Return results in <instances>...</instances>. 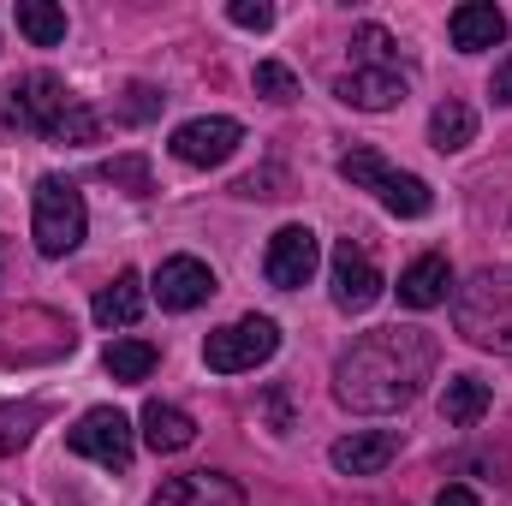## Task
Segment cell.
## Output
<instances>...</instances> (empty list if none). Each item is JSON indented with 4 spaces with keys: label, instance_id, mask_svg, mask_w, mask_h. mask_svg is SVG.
<instances>
[{
    "label": "cell",
    "instance_id": "6da1fadb",
    "mask_svg": "<svg viewBox=\"0 0 512 506\" xmlns=\"http://www.w3.org/2000/svg\"><path fill=\"white\" fill-rule=\"evenodd\" d=\"M441 346L429 328H370L364 340H352L334 364V399L346 411L382 417V411H405L423 381L435 376Z\"/></svg>",
    "mask_w": 512,
    "mask_h": 506
},
{
    "label": "cell",
    "instance_id": "7a4b0ae2",
    "mask_svg": "<svg viewBox=\"0 0 512 506\" xmlns=\"http://www.w3.org/2000/svg\"><path fill=\"white\" fill-rule=\"evenodd\" d=\"M453 328L477 352L512 358V268H483L453 292Z\"/></svg>",
    "mask_w": 512,
    "mask_h": 506
},
{
    "label": "cell",
    "instance_id": "3957f363",
    "mask_svg": "<svg viewBox=\"0 0 512 506\" xmlns=\"http://www.w3.org/2000/svg\"><path fill=\"white\" fill-rule=\"evenodd\" d=\"M84 227H90V209H84V191L60 173H42L36 191H30V239L42 256H72L84 245Z\"/></svg>",
    "mask_w": 512,
    "mask_h": 506
},
{
    "label": "cell",
    "instance_id": "277c9868",
    "mask_svg": "<svg viewBox=\"0 0 512 506\" xmlns=\"http://www.w3.org/2000/svg\"><path fill=\"white\" fill-rule=\"evenodd\" d=\"M274 352H280L274 316H239V322H227V328H215V334L203 340V364H209L215 376H245L256 364H268Z\"/></svg>",
    "mask_w": 512,
    "mask_h": 506
},
{
    "label": "cell",
    "instance_id": "5b68a950",
    "mask_svg": "<svg viewBox=\"0 0 512 506\" xmlns=\"http://www.w3.org/2000/svg\"><path fill=\"white\" fill-rule=\"evenodd\" d=\"M78 108V96L54 78V72H30V78H18L12 90H6V126L18 131H36V137H54L60 131V120Z\"/></svg>",
    "mask_w": 512,
    "mask_h": 506
},
{
    "label": "cell",
    "instance_id": "8992f818",
    "mask_svg": "<svg viewBox=\"0 0 512 506\" xmlns=\"http://www.w3.org/2000/svg\"><path fill=\"white\" fill-rule=\"evenodd\" d=\"M72 453H78V459H96V465H108V471H126L131 453H137V429H131L126 411L96 405V411L78 417V429H72Z\"/></svg>",
    "mask_w": 512,
    "mask_h": 506
},
{
    "label": "cell",
    "instance_id": "52a82bcc",
    "mask_svg": "<svg viewBox=\"0 0 512 506\" xmlns=\"http://www.w3.org/2000/svg\"><path fill=\"white\" fill-rule=\"evenodd\" d=\"M239 143H245V126H239V120H227V114H203V120H185V126L167 137L173 161H185V167H221V161H227Z\"/></svg>",
    "mask_w": 512,
    "mask_h": 506
},
{
    "label": "cell",
    "instance_id": "ba28073f",
    "mask_svg": "<svg viewBox=\"0 0 512 506\" xmlns=\"http://www.w3.org/2000/svg\"><path fill=\"white\" fill-rule=\"evenodd\" d=\"M328 280H334V304H340L346 316H358V310H370V304L382 298V268H376V256L364 251L358 239H340V245H334Z\"/></svg>",
    "mask_w": 512,
    "mask_h": 506
},
{
    "label": "cell",
    "instance_id": "9c48e42d",
    "mask_svg": "<svg viewBox=\"0 0 512 506\" xmlns=\"http://www.w3.org/2000/svg\"><path fill=\"white\" fill-rule=\"evenodd\" d=\"M316 262H322V245H316L310 227H280L268 239V251H262V274H268V286L298 292V286L316 280Z\"/></svg>",
    "mask_w": 512,
    "mask_h": 506
},
{
    "label": "cell",
    "instance_id": "30bf717a",
    "mask_svg": "<svg viewBox=\"0 0 512 506\" xmlns=\"http://www.w3.org/2000/svg\"><path fill=\"white\" fill-rule=\"evenodd\" d=\"M149 292L161 298V310H197L215 298V268L197 262V256H167L149 280Z\"/></svg>",
    "mask_w": 512,
    "mask_h": 506
},
{
    "label": "cell",
    "instance_id": "8fae6325",
    "mask_svg": "<svg viewBox=\"0 0 512 506\" xmlns=\"http://www.w3.org/2000/svg\"><path fill=\"white\" fill-rule=\"evenodd\" d=\"M328 459H334L340 477H382L399 459V435L393 429H352V435H340L328 447Z\"/></svg>",
    "mask_w": 512,
    "mask_h": 506
},
{
    "label": "cell",
    "instance_id": "7c38bea8",
    "mask_svg": "<svg viewBox=\"0 0 512 506\" xmlns=\"http://www.w3.org/2000/svg\"><path fill=\"white\" fill-rule=\"evenodd\" d=\"M334 96L358 114H387L405 102V78H399V66H352L346 78H334Z\"/></svg>",
    "mask_w": 512,
    "mask_h": 506
},
{
    "label": "cell",
    "instance_id": "4fadbf2b",
    "mask_svg": "<svg viewBox=\"0 0 512 506\" xmlns=\"http://www.w3.org/2000/svg\"><path fill=\"white\" fill-rule=\"evenodd\" d=\"M447 36H453V48H459V54L501 48V42H507V12H501L495 0H465V6H453Z\"/></svg>",
    "mask_w": 512,
    "mask_h": 506
},
{
    "label": "cell",
    "instance_id": "5bb4252c",
    "mask_svg": "<svg viewBox=\"0 0 512 506\" xmlns=\"http://www.w3.org/2000/svg\"><path fill=\"white\" fill-rule=\"evenodd\" d=\"M149 506H245V489L221 471H185V477H167Z\"/></svg>",
    "mask_w": 512,
    "mask_h": 506
},
{
    "label": "cell",
    "instance_id": "9a60e30c",
    "mask_svg": "<svg viewBox=\"0 0 512 506\" xmlns=\"http://www.w3.org/2000/svg\"><path fill=\"white\" fill-rule=\"evenodd\" d=\"M137 429H143V447H149V453H185V447L197 441L191 411H179V405H167V399H149L143 417H137Z\"/></svg>",
    "mask_w": 512,
    "mask_h": 506
},
{
    "label": "cell",
    "instance_id": "2e32d148",
    "mask_svg": "<svg viewBox=\"0 0 512 506\" xmlns=\"http://www.w3.org/2000/svg\"><path fill=\"white\" fill-rule=\"evenodd\" d=\"M447 292H453L447 256H417V262L399 274V304H405V310H435V304H447Z\"/></svg>",
    "mask_w": 512,
    "mask_h": 506
},
{
    "label": "cell",
    "instance_id": "e0dca14e",
    "mask_svg": "<svg viewBox=\"0 0 512 506\" xmlns=\"http://www.w3.org/2000/svg\"><path fill=\"white\" fill-rule=\"evenodd\" d=\"M90 316H96L102 328H131V322L143 316V280H137V274L126 268V274H120L114 286H102V292H96Z\"/></svg>",
    "mask_w": 512,
    "mask_h": 506
},
{
    "label": "cell",
    "instance_id": "ac0fdd59",
    "mask_svg": "<svg viewBox=\"0 0 512 506\" xmlns=\"http://www.w3.org/2000/svg\"><path fill=\"white\" fill-rule=\"evenodd\" d=\"M376 197H382L387 215H399V221H423V215L435 209V191H429V179H417V173H387Z\"/></svg>",
    "mask_w": 512,
    "mask_h": 506
},
{
    "label": "cell",
    "instance_id": "d6986e66",
    "mask_svg": "<svg viewBox=\"0 0 512 506\" xmlns=\"http://www.w3.org/2000/svg\"><path fill=\"white\" fill-rule=\"evenodd\" d=\"M489 381L483 376H453L447 381V393H441V417L453 423V429H471V423H483V411H489Z\"/></svg>",
    "mask_w": 512,
    "mask_h": 506
},
{
    "label": "cell",
    "instance_id": "ffe728a7",
    "mask_svg": "<svg viewBox=\"0 0 512 506\" xmlns=\"http://www.w3.org/2000/svg\"><path fill=\"white\" fill-rule=\"evenodd\" d=\"M471 137H477V114H471L465 102H441V108L429 114V143H435L441 155H459Z\"/></svg>",
    "mask_w": 512,
    "mask_h": 506
},
{
    "label": "cell",
    "instance_id": "44dd1931",
    "mask_svg": "<svg viewBox=\"0 0 512 506\" xmlns=\"http://www.w3.org/2000/svg\"><path fill=\"white\" fill-rule=\"evenodd\" d=\"M18 30L36 48H54V42H66V12L54 0H18Z\"/></svg>",
    "mask_w": 512,
    "mask_h": 506
},
{
    "label": "cell",
    "instance_id": "7402d4cb",
    "mask_svg": "<svg viewBox=\"0 0 512 506\" xmlns=\"http://www.w3.org/2000/svg\"><path fill=\"white\" fill-rule=\"evenodd\" d=\"M102 364H108V376L114 381H149L155 376V364H161V352H155L149 340H114Z\"/></svg>",
    "mask_w": 512,
    "mask_h": 506
},
{
    "label": "cell",
    "instance_id": "603a6c76",
    "mask_svg": "<svg viewBox=\"0 0 512 506\" xmlns=\"http://www.w3.org/2000/svg\"><path fill=\"white\" fill-rule=\"evenodd\" d=\"M42 417H48V411H42V405H30V399H24V405H0V459H6V453H18V447L42 429Z\"/></svg>",
    "mask_w": 512,
    "mask_h": 506
},
{
    "label": "cell",
    "instance_id": "cb8c5ba5",
    "mask_svg": "<svg viewBox=\"0 0 512 506\" xmlns=\"http://www.w3.org/2000/svg\"><path fill=\"white\" fill-rule=\"evenodd\" d=\"M387 173H393V167H387L376 149H352V155H340V179L358 185V191H382Z\"/></svg>",
    "mask_w": 512,
    "mask_h": 506
},
{
    "label": "cell",
    "instance_id": "d4e9b609",
    "mask_svg": "<svg viewBox=\"0 0 512 506\" xmlns=\"http://www.w3.org/2000/svg\"><path fill=\"white\" fill-rule=\"evenodd\" d=\"M96 179L126 185L131 197H149V191H155V185H149V161H143V155H114V161H102V167H96Z\"/></svg>",
    "mask_w": 512,
    "mask_h": 506
},
{
    "label": "cell",
    "instance_id": "484cf974",
    "mask_svg": "<svg viewBox=\"0 0 512 506\" xmlns=\"http://www.w3.org/2000/svg\"><path fill=\"white\" fill-rule=\"evenodd\" d=\"M251 84H256V96H268V102H292V96H298V78H292L280 60H256Z\"/></svg>",
    "mask_w": 512,
    "mask_h": 506
},
{
    "label": "cell",
    "instance_id": "4316f807",
    "mask_svg": "<svg viewBox=\"0 0 512 506\" xmlns=\"http://www.w3.org/2000/svg\"><path fill=\"white\" fill-rule=\"evenodd\" d=\"M352 48H358V66H393V36H387L382 24H358Z\"/></svg>",
    "mask_w": 512,
    "mask_h": 506
},
{
    "label": "cell",
    "instance_id": "83f0119b",
    "mask_svg": "<svg viewBox=\"0 0 512 506\" xmlns=\"http://www.w3.org/2000/svg\"><path fill=\"white\" fill-rule=\"evenodd\" d=\"M161 102H167V96H161L155 84H131V90H126V108H120V114H126L131 126H143V120H155V114H161Z\"/></svg>",
    "mask_w": 512,
    "mask_h": 506
},
{
    "label": "cell",
    "instance_id": "f1b7e54d",
    "mask_svg": "<svg viewBox=\"0 0 512 506\" xmlns=\"http://www.w3.org/2000/svg\"><path fill=\"white\" fill-rule=\"evenodd\" d=\"M227 18H233L239 30H268V24H274V6H268V0H233Z\"/></svg>",
    "mask_w": 512,
    "mask_h": 506
},
{
    "label": "cell",
    "instance_id": "f546056e",
    "mask_svg": "<svg viewBox=\"0 0 512 506\" xmlns=\"http://www.w3.org/2000/svg\"><path fill=\"white\" fill-rule=\"evenodd\" d=\"M489 96H495L501 108H512V54L495 66V78H489Z\"/></svg>",
    "mask_w": 512,
    "mask_h": 506
},
{
    "label": "cell",
    "instance_id": "4dcf8cb0",
    "mask_svg": "<svg viewBox=\"0 0 512 506\" xmlns=\"http://www.w3.org/2000/svg\"><path fill=\"white\" fill-rule=\"evenodd\" d=\"M435 506H483V501H477V489H465V483H447V489L435 495Z\"/></svg>",
    "mask_w": 512,
    "mask_h": 506
},
{
    "label": "cell",
    "instance_id": "1f68e13d",
    "mask_svg": "<svg viewBox=\"0 0 512 506\" xmlns=\"http://www.w3.org/2000/svg\"><path fill=\"white\" fill-rule=\"evenodd\" d=\"M0 268H6V251H0Z\"/></svg>",
    "mask_w": 512,
    "mask_h": 506
}]
</instances>
